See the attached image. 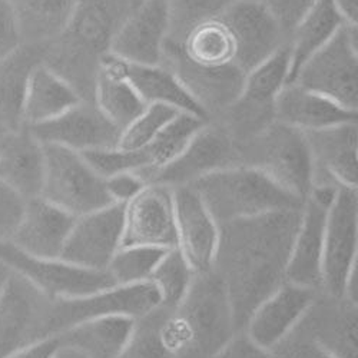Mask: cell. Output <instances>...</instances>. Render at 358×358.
<instances>
[{"label": "cell", "mask_w": 358, "mask_h": 358, "mask_svg": "<svg viewBox=\"0 0 358 358\" xmlns=\"http://www.w3.org/2000/svg\"><path fill=\"white\" fill-rule=\"evenodd\" d=\"M172 195L176 248L195 274L211 271L218 252L220 225L191 185L172 188Z\"/></svg>", "instance_id": "20"}, {"label": "cell", "mask_w": 358, "mask_h": 358, "mask_svg": "<svg viewBox=\"0 0 358 358\" xmlns=\"http://www.w3.org/2000/svg\"><path fill=\"white\" fill-rule=\"evenodd\" d=\"M0 261L53 300L79 298L116 285L106 271L85 270L62 258L27 255L9 241L0 244Z\"/></svg>", "instance_id": "12"}, {"label": "cell", "mask_w": 358, "mask_h": 358, "mask_svg": "<svg viewBox=\"0 0 358 358\" xmlns=\"http://www.w3.org/2000/svg\"><path fill=\"white\" fill-rule=\"evenodd\" d=\"M234 43V64L245 75L288 41L265 0H232L218 15Z\"/></svg>", "instance_id": "10"}, {"label": "cell", "mask_w": 358, "mask_h": 358, "mask_svg": "<svg viewBox=\"0 0 358 358\" xmlns=\"http://www.w3.org/2000/svg\"><path fill=\"white\" fill-rule=\"evenodd\" d=\"M211 358H278L274 351L257 344L245 331H236Z\"/></svg>", "instance_id": "43"}, {"label": "cell", "mask_w": 358, "mask_h": 358, "mask_svg": "<svg viewBox=\"0 0 358 358\" xmlns=\"http://www.w3.org/2000/svg\"><path fill=\"white\" fill-rule=\"evenodd\" d=\"M45 48L23 43L0 61V135L23 128L29 76L43 61Z\"/></svg>", "instance_id": "28"}, {"label": "cell", "mask_w": 358, "mask_h": 358, "mask_svg": "<svg viewBox=\"0 0 358 358\" xmlns=\"http://www.w3.org/2000/svg\"><path fill=\"white\" fill-rule=\"evenodd\" d=\"M162 66L168 68L181 82L211 119L214 112L224 113L240 96L245 73L236 65L199 66L184 56L175 43L165 42Z\"/></svg>", "instance_id": "18"}, {"label": "cell", "mask_w": 358, "mask_h": 358, "mask_svg": "<svg viewBox=\"0 0 358 358\" xmlns=\"http://www.w3.org/2000/svg\"><path fill=\"white\" fill-rule=\"evenodd\" d=\"M45 148L27 127L0 135V182L26 201L41 196Z\"/></svg>", "instance_id": "25"}, {"label": "cell", "mask_w": 358, "mask_h": 358, "mask_svg": "<svg viewBox=\"0 0 358 358\" xmlns=\"http://www.w3.org/2000/svg\"><path fill=\"white\" fill-rule=\"evenodd\" d=\"M116 61L119 71L134 86L146 105H166L181 113H188L203 119L206 122H211L205 109L195 101V98L187 91V87L168 68L162 65L146 66L127 64L117 57Z\"/></svg>", "instance_id": "27"}, {"label": "cell", "mask_w": 358, "mask_h": 358, "mask_svg": "<svg viewBox=\"0 0 358 358\" xmlns=\"http://www.w3.org/2000/svg\"><path fill=\"white\" fill-rule=\"evenodd\" d=\"M134 322L135 318L125 315L99 317L69 328L57 338L87 358H117L129 340Z\"/></svg>", "instance_id": "33"}, {"label": "cell", "mask_w": 358, "mask_h": 358, "mask_svg": "<svg viewBox=\"0 0 358 358\" xmlns=\"http://www.w3.org/2000/svg\"><path fill=\"white\" fill-rule=\"evenodd\" d=\"M176 248V225L172 188L148 184L125 203L121 247Z\"/></svg>", "instance_id": "22"}, {"label": "cell", "mask_w": 358, "mask_h": 358, "mask_svg": "<svg viewBox=\"0 0 358 358\" xmlns=\"http://www.w3.org/2000/svg\"><path fill=\"white\" fill-rule=\"evenodd\" d=\"M232 0H169L168 42L181 43L196 24L217 17Z\"/></svg>", "instance_id": "40"}, {"label": "cell", "mask_w": 358, "mask_h": 358, "mask_svg": "<svg viewBox=\"0 0 358 358\" xmlns=\"http://www.w3.org/2000/svg\"><path fill=\"white\" fill-rule=\"evenodd\" d=\"M314 303V289L284 281L254 308L243 331L274 351L304 321Z\"/></svg>", "instance_id": "21"}, {"label": "cell", "mask_w": 358, "mask_h": 358, "mask_svg": "<svg viewBox=\"0 0 358 358\" xmlns=\"http://www.w3.org/2000/svg\"><path fill=\"white\" fill-rule=\"evenodd\" d=\"M357 306L341 300L313 318L307 340L334 358H357Z\"/></svg>", "instance_id": "36"}, {"label": "cell", "mask_w": 358, "mask_h": 358, "mask_svg": "<svg viewBox=\"0 0 358 358\" xmlns=\"http://www.w3.org/2000/svg\"><path fill=\"white\" fill-rule=\"evenodd\" d=\"M317 0H265L285 34H291L294 26L313 8Z\"/></svg>", "instance_id": "46"}, {"label": "cell", "mask_w": 358, "mask_h": 358, "mask_svg": "<svg viewBox=\"0 0 358 358\" xmlns=\"http://www.w3.org/2000/svg\"><path fill=\"white\" fill-rule=\"evenodd\" d=\"M172 313L185 355L211 358L236 333L227 288L213 270L195 275L184 301Z\"/></svg>", "instance_id": "4"}, {"label": "cell", "mask_w": 358, "mask_h": 358, "mask_svg": "<svg viewBox=\"0 0 358 358\" xmlns=\"http://www.w3.org/2000/svg\"><path fill=\"white\" fill-rule=\"evenodd\" d=\"M106 191L113 203H128L148 184L135 172H121L105 179Z\"/></svg>", "instance_id": "45"}, {"label": "cell", "mask_w": 358, "mask_h": 358, "mask_svg": "<svg viewBox=\"0 0 358 358\" xmlns=\"http://www.w3.org/2000/svg\"><path fill=\"white\" fill-rule=\"evenodd\" d=\"M142 2H143V0H129V3H131V6H132V9L136 8L138 5H141Z\"/></svg>", "instance_id": "52"}, {"label": "cell", "mask_w": 358, "mask_h": 358, "mask_svg": "<svg viewBox=\"0 0 358 358\" xmlns=\"http://www.w3.org/2000/svg\"><path fill=\"white\" fill-rule=\"evenodd\" d=\"M29 129L42 145H59L80 154L116 148L121 138V129L92 101H80L52 121Z\"/></svg>", "instance_id": "19"}, {"label": "cell", "mask_w": 358, "mask_h": 358, "mask_svg": "<svg viewBox=\"0 0 358 358\" xmlns=\"http://www.w3.org/2000/svg\"><path fill=\"white\" fill-rule=\"evenodd\" d=\"M80 101V95L62 76L43 62L35 66L26 89L23 127H35L65 113Z\"/></svg>", "instance_id": "29"}, {"label": "cell", "mask_w": 358, "mask_h": 358, "mask_svg": "<svg viewBox=\"0 0 358 358\" xmlns=\"http://www.w3.org/2000/svg\"><path fill=\"white\" fill-rule=\"evenodd\" d=\"M241 164L257 168L303 202L314 181V164L304 132L274 121L238 145Z\"/></svg>", "instance_id": "5"}, {"label": "cell", "mask_w": 358, "mask_h": 358, "mask_svg": "<svg viewBox=\"0 0 358 358\" xmlns=\"http://www.w3.org/2000/svg\"><path fill=\"white\" fill-rule=\"evenodd\" d=\"M45 175L41 196L75 218L113 203L105 179L80 152L59 145H43Z\"/></svg>", "instance_id": "6"}, {"label": "cell", "mask_w": 358, "mask_h": 358, "mask_svg": "<svg viewBox=\"0 0 358 358\" xmlns=\"http://www.w3.org/2000/svg\"><path fill=\"white\" fill-rule=\"evenodd\" d=\"M26 199L0 182V244L8 243L23 217Z\"/></svg>", "instance_id": "42"}, {"label": "cell", "mask_w": 358, "mask_h": 358, "mask_svg": "<svg viewBox=\"0 0 358 358\" xmlns=\"http://www.w3.org/2000/svg\"><path fill=\"white\" fill-rule=\"evenodd\" d=\"M175 45L181 49L189 62L199 66H225L234 64V43L218 16L196 24L181 43Z\"/></svg>", "instance_id": "37"}, {"label": "cell", "mask_w": 358, "mask_h": 358, "mask_svg": "<svg viewBox=\"0 0 358 358\" xmlns=\"http://www.w3.org/2000/svg\"><path fill=\"white\" fill-rule=\"evenodd\" d=\"M295 83L341 108L358 109V31L344 24L340 31L300 68ZM291 83V82H289Z\"/></svg>", "instance_id": "7"}, {"label": "cell", "mask_w": 358, "mask_h": 358, "mask_svg": "<svg viewBox=\"0 0 358 358\" xmlns=\"http://www.w3.org/2000/svg\"><path fill=\"white\" fill-rule=\"evenodd\" d=\"M131 10L129 0H76L64 32L45 48L42 62L72 85L83 101L94 102L99 64Z\"/></svg>", "instance_id": "2"}, {"label": "cell", "mask_w": 358, "mask_h": 358, "mask_svg": "<svg viewBox=\"0 0 358 358\" xmlns=\"http://www.w3.org/2000/svg\"><path fill=\"white\" fill-rule=\"evenodd\" d=\"M288 358H334V357L321 350L314 343L306 340L300 344H296V347L289 352Z\"/></svg>", "instance_id": "48"}, {"label": "cell", "mask_w": 358, "mask_h": 358, "mask_svg": "<svg viewBox=\"0 0 358 358\" xmlns=\"http://www.w3.org/2000/svg\"><path fill=\"white\" fill-rule=\"evenodd\" d=\"M301 210H281L220 225L213 271L224 282L236 331L254 308L285 281V268Z\"/></svg>", "instance_id": "1"}, {"label": "cell", "mask_w": 358, "mask_h": 358, "mask_svg": "<svg viewBox=\"0 0 358 358\" xmlns=\"http://www.w3.org/2000/svg\"><path fill=\"white\" fill-rule=\"evenodd\" d=\"M191 187L218 225L304 205L265 173L244 164L208 173Z\"/></svg>", "instance_id": "3"}, {"label": "cell", "mask_w": 358, "mask_h": 358, "mask_svg": "<svg viewBox=\"0 0 358 358\" xmlns=\"http://www.w3.org/2000/svg\"><path fill=\"white\" fill-rule=\"evenodd\" d=\"M195 275L182 252L178 248H171L158 262L149 282L155 287L161 306L175 310L184 301Z\"/></svg>", "instance_id": "38"}, {"label": "cell", "mask_w": 358, "mask_h": 358, "mask_svg": "<svg viewBox=\"0 0 358 358\" xmlns=\"http://www.w3.org/2000/svg\"><path fill=\"white\" fill-rule=\"evenodd\" d=\"M59 343V338H50L41 344H36L34 347H29L23 351H19L8 358H49L53 350L56 348Z\"/></svg>", "instance_id": "47"}, {"label": "cell", "mask_w": 358, "mask_h": 358, "mask_svg": "<svg viewBox=\"0 0 358 358\" xmlns=\"http://www.w3.org/2000/svg\"><path fill=\"white\" fill-rule=\"evenodd\" d=\"M125 205L110 203L78 217L61 255L69 264L91 271H106L122 245Z\"/></svg>", "instance_id": "15"}, {"label": "cell", "mask_w": 358, "mask_h": 358, "mask_svg": "<svg viewBox=\"0 0 358 358\" xmlns=\"http://www.w3.org/2000/svg\"><path fill=\"white\" fill-rule=\"evenodd\" d=\"M313 164V185L328 184L357 189L358 127L357 121L306 131Z\"/></svg>", "instance_id": "23"}, {"label": "cell", "mask_w": 358, "mask_h": 358, "mask_svg": "<svg viewBox=\"0 0 358 358\" xmlns=\"http://www.w3.org/2000/svg\"><path fill=\"white\" fill-rule=\"evenodd\" d=\"M10 273L12 271L9 270V268L2 261H0V294H2V291L5 288V285L10 277Z\"/></svg>", "instance_id": "51"}, {"label": "cell", "mask_w": 358, "mask_h": 358, "mask_svg": "<svg viewBox=\"0 0 358 358\" xmlns=\"http://www.w3.org/2000/svg\"><path fill=\"white\" fill-rule=\"evenodd\" d=\"M340 187L313 185L301 210V220L289 251L285 281L310 289L321 288V264L327 213Z\"/></svg>", "instance_id": "14"}, {"label": "cell", "mask_w": 358, "mask_h": 358, "mask_svg": "<svg viewBox=\"0 0 358 358\" xmlns=\"http://www.w3.org/2000/svg\"><path fill=\"white\" fill-rule=\"evenodd\" d=\"M53 298H49L20 275L10 277L0 294V358L50 338Z\"/></svg>", "instance_id": "9"}, {"label": "cell", "mask_w": 358, "mask_h": 358, "mask_svg": "<svg viewBox=\"0 0 358 358\" xmlns=\"http://www.w3.org/2000/svg\"><path fill=\"white\" fill-rule=\"evenodd\" d=\"M23 45L16 15L9 0H0V61Z\"/></svg>", "instance_id": "44"}, {"label": "cell", "mask_w": 358, "mask_h": 358, "mask_svg": "<svg viewBox=\"0 0 358 358\" xmlns=\"http://www.w3.org/2000/svg\"><path fill=\"white\" fill-rule=\"evenodd\" d=\"M184 355L172 310L159 306L135 318L129 340L117 358H181Z\"/></svg>", "instance_id": "31"}, {"label": "cell", "mask_w": 358, "mask_h": 358, "mask_svg": "<svg viewBox=\"0 0 358 358\" xmlns=\"http://www.w3.org/2000/svg\"><path fill=\"white\" fill-rule=\"evenodd\" d=\"M75 220L42 196L27 199L23 217L9 243L27 255L61 258Z\"/></svg>", "instance_id": "24"}, {"label": "cell", "mask_w": 358, "mask_h": 358, "mask_svg": "<svg viewBox=\"0 0 358 358\" xmlns=\"http://www.w3.org/2000/svg\"><path fill=\"white\" fill-rule=\"evenodd\" d=\"M358 265V195L357 189L340 187L327 213L321 264V288L343 300L344 287Z\"/></svg>", "instance_id": "11"}, {"label": "cell", "mask_w": 358, "mask_h": 358, "mask_svg": "<svg viewBox=\"0 0 358 358\" xmlns=\"http://www.w3.org/2000/svg\"><path fill=\"white\" fill-rule=\"evenodd\" d=\"M49 358H87V357L79 350H76L75 347L59 341Z\"/></svg>", "instance_id": "50"}, {"label": "cell", "mask_w": 358, "mask_h": 358, "mask_svg": "<svg viewBox=\"0 0 358 358\" xmlns=\"http://www.w3.org/2000/svg\"><path fill=\"white\" fill-rule=\"evenodd\" d=\"M289 71L288 42L245 75L243 91L224 112V128L240 145L275 121L274 103L287 83Z\"/></svg>", "instance_id": "8"}, {"label": "cell", "mask_w": 358, "mask_h": 358, "mask_svg": "<svg viewBox=\"0 0 358 358\" xmlns=\"http://www.w3.org/2000/svg\"><path fill=\"white\" fill-rule=\"evenodd\" d=\"M24 45L48 46L66 27L76 0H9Z\"/></svg>", "instance_id": "34"}, {"label": "cell", "mask_w": 358, "mask_h": 358, "mask_svg": "<svg viewBox=\"0 0 358 358\" xmlns=\"http://www.w3.org/2000/svg\"><path fill=\"white\" fill-rule=\"evenodd\" d=\"M169 26V0H143L117 29L109 53L127 64L161 65Z\"/></svg>", "instance_id": "17"}, {"label": "cell", "mask_w": 358, "mask_h": 358, "mask_svg": "<svg viewBox=\"0 0 358 358\" xmlns=\"http://www.w3.org/2000/svg\"><path fill=\"white\" fill-rule=\"evenodd\" d=\"M331 2L345 24H357L358 0H331Z\"/></svg>", "instance_id": "49"}, {"label": "cell", "mask_w": 358, "mask_h": 358, "mask_svg": "<svg viewBox=\"0 0 358 358\" xmlns=\"http://www.w3.org/2000/svg\"><path fill=\"white\" fill-rule=\"evenodd\" d=\"M179 113L181 112L166 105H148L135 121L121 132L117 148L127 149V151H136V149L143 148L166 128Z\"/></svg>", "instance_id": "41"}, {"label": "cell", "mask_w": 358, "mask_h": 358, "mask_svg": "<svg viewBox=\"0 0 358 358\" xmlns=\"http://www.w3.org/2000/svg\"><path fill=\"white\" fill-rule=\"evenodd\" d=\"M277 122L295 129L314 131L357 121V112L347 110L295 82L285 83L274 103Z\"/></svg>", "instance_id": "26"}, {"label": "cell", "mask_w": 358, "mask_h": 358, "mask_svg": "<svg viewBox=\"0 0 358 358\" xmlns=\"http://www.w3.org/2000/svg\"><path fill=\"white\" fill-rule=\"evenodd\" d=\"M94 103L121 132L148 106L119 71L116 57L105 55L94 86Z\"/></svg>", "instance_id": "30"}, {"label": "cell", "mask_w": 358, "mask_h": 358, "mask_svg": "<svg viewBox=\"0 0 358 358\" xmlns=\"http://www.w3.org/2000/svg\"><path fill=\"white\" fill-rule=\"evenodd\" d=\"M166 251L142 245L121 247L113 255L106 273L116 285L149 282V278Z\"/></svg>", "instance_id": "39"}, {"label": "cell", "mask_w": 358, "mask_h": 358, "mask_svg": "<svg viewBox=\"0 0 358 358\" xmlns=\"http://www.w3.org/2000/svg\"><path fill=\"white\" fill-rule=\"evenodd\" d=\"M206 124V121L196 116L179 113L151 142L136 149L135 152L141 165L136 175L146 184H151L155 175L181 154L194 135Z\"/></svg>", "instance_id": "35"}, {"label": "cell", "mask_w": 358, "mask_h": 358, "mask_svg": "<svg viewBox=\"0 0 358 358\" xmlns=\"http://www.w3.org/2000/svg\"><path fill=\"white\" fill-rule=\"evenodd\" d=\"M159 306V295L151 282L112 285L85 296L53 300V336L59 337L69 328L99 317L125 315L139 318Z\"/></svg>", "instance_id": "13"}, {"label": "cell", "mask_w": 358, "mask_h": 358, "mask_svg": "<svg viewBox=\"0 0 358 358\" xmlns=\"http://www.w3.org/2000/svg\"><path fill=\"white\" fill-rule=\"evenodd\" d=\"M344 24L331 0H317L289 34V71L287 83L294 82L300 68L327 42H330Z\"/></svg>", "instance_id": "32"}, {"label": "cell", "mask_w": 358, "mask_h": 358, "mask_svg": "<svg viewBox=\"0 0 358 358\" xmlns=\"http://www.w3.org/2000/svg\"><path fill=\"white\" fill-rule=\"evenodd\" d=\"M241 164L238 145L222 125L208 122L173 161L164 166L151 184L169 188L191 185L199 178Z\"/></svg>", "instance_id": "16"}]
</instances>
